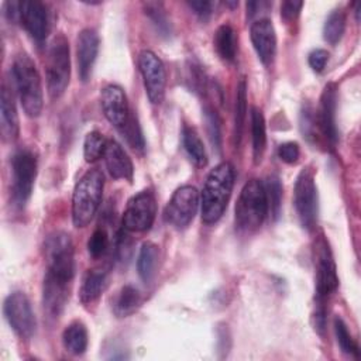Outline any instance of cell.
<instances>
[{
	"label": "cell",
	"mask_w": 361,
	"mask_h": 361,
	"mask_svg": "<svg viewBox=\"0 0 361 361\" xmlns=\"http://www.w3.org/2000/svg\"><path fill=\"white\" fill-rule=\"evenodd\" d=\"M234 186V168L230 162H220L207 175L202 196V221L214 224L223 216Z\"/></svg>",
	"instance_id": "1"
},
{
	"label": "cell",
	"mask_w": 361,
	"mask_h": 361,
	"mask_svg": "<svg viewBox=\"0 0 361 361\" xmlns=\"http://www.w3.org/2000/svg\"><path fill=\"white\" fill-rule=\"evenodd\" d=\"M11 72L24 113L31 118L38 117L44 106V93L41 76L34 61L24 52L18 54L14 58Z\"/></svg>",
	"instance_id": "2"
},
{
	"label": "cell",
	"mask_w": 361,
	"mask_h": 361,
	"mask_svg": "<svg viewBox=\"0 0 361 361\" xmlns=\"http://www.w3.org/2000/svg\"><path fill=\"white\" fill-rule=\"evenodd\" d=\"M104 176L99 169H89L75 185L72 195V221L75 227H86L96 214L103 196Z\"/></svg>",
	"instance_id": "3"
},
{
	"label": "cell",
	"mask_w": 361,
	"mask_h": 361,
	"mask_svg": "<svg viewBox=\"0 0 361 361\" xmlns=\"http://www.w3.org/2000/svg\"><path fill=\"white\" fill-rule=\"evenodd\" d=\"M267 213L268 204L264 183L258 179L248 180L241 189L235 204V228L245 234L254 233L261 227Z\"/></svg>",
	"instance_id": "4"
},
{
	"label": "cell",
	"mask_w": 361,
	"mask_h": 361,
	"mask_svg": "<svg viewBox=\"0 0 361 361\" xmlns=\"http://www.w3.org/2000/svg\"><path fill=\"white\" fill-rule=\"evenodd\" d=\"M47 272L45 276L72 285L75 275L73 244L69 234L63 231L52 233L44 244Z\"/></svg>",
	"instance_id": "5"
},
{
	"label": "cell",
	"mask_w": 361,
	"mask_h": 361,
	"mask_svg": "<svg viewBox=\"0 0 361 361\" xmlns=\"http://www.w3.org/2000/svg\"><path fill=\"white\" fill-rule=\"evenodd\" d=\"M45 75L49 96L52 99L61 97L66 90L71 78L69 44L62 34L56 35L48 47Z\"/></svg>",
	"instance_id": "6"
},
{
	"label": "cell",
	"mask_w": 361,
	"mask_h": 361,
	"mask_svg": "<svg viewBox=\"0 0 361 361\" xmlns=\"http://www.w3.org/2000/svg\"><path fill=\"white\" fill-rule=\"evenodd\" d=\"M37 158L31 149L20 148L13 155V200L20 207L24 206L31 196L34 182L37 178Z\"/></svg>",
	"instance_id": "7"
},
{
	"label": "cell",
	"mask_w": 361,
	"mask_h": 361,
	"mask_svg": "<svg viewBox=\"0 0 361 361\" xmlns=\"http://www.w3.org/2000/svg\"><path fill=\"white\" fill-rule=\"evenodd\" d=\"M317 202L314 173L310 168H305L299 172L293 189V204L299 221L305 228H312L316 224L319 210Z\"/></svg>",
	"instance_id": "8"
},
{
	"label": "cell",
	"mask_w": 361,
	"mask_h": 361,
	"mask_svg": "<svg viewBox=\"0 0 361 361\" xmlns=\"http://www.w3.org/2000/svg\"><path fill=\"white\" fill-rule=\"evenodd\" d=\"M313 258L316 271V302L324 303L327 296L336 290L338 285V276L330 245L323 235H319L314 241Z\"/></svg>",
	"instance_id": "9"
},
{
	"label": "cell",
	"mask_w": 361,
	"mask_h": 361,
	"mask_svg": "<svg viewBox=\"0 0 361 361\" xmlns=\"http://www.w3.org/2000/svg\"><path fill=\"white\" fill-rule=\"evenodd\" d=\"M200 204V196L195 186L178 188L164 210L165 221L175 228H185L195 217Z\"/></svg>",
	"instance_id": "10"
},
{
	"label": "cell",
	"mask_w": 361,
	"mask_h": 361,
	"mask_svg": "<svg viewBox=\"0 0 361 361\" xmlns=\"http://www.w3.org/2000/svg\"><path fill=\"white\" fill-rule=\"evenodd\" d=\"M3 312L10 327L20 338L28 340L32 337L37 320L31 307V302L24 292L17 290L10 293L4 300Z\"/></svg>",
	"instance_id": "11"
},
{
	"label": "cell",
	"mask_w": 361,
	"mask_h": 361,
	"mask_svg": "<svg viewBox=\"0 0 361 361\" xmlns=\"http://www.w3.org/2000/svg\"><path fill=\"white\" fill-rule=\"evenodd\" d=\"M157 216V200L149 189L134 195L126 206L123 214V227L127 231L141 233L148 230Z\"/></svg>",
	"instance_id": "12"
},
{
	"label": "cell",
	"mask_w": 361,
	"mask_h": 361,
	"mask_svg": "<svg viewBox=\"0 0 361 361\" xmlns=\"http://www.w3.org/2000/svg\"><path fill=\"white\" fill-rule=\"evenodd\" d=\"M138 68L149 102L161 104L165 97L166 85V71L162 61L152 51L144 49L138 55Z\"/></svg>",
	"instance_id": "13"
},
{
	"label": "cell",
	"mask_w": 361,
	"mask_h": 361,
	"mask_svg": "<svg viewBox=\"0 0 361 361\" xmlns=\"http://www.w3.org/2000/svg\"><path fill=\"white\" fill-rule=\"evenodd\" d=\"M18 21L35 42L45 41L49 32V16L44 3L38 0L18 1Z\"/></svg>",
	"instance_id": "14"
},
{
	"label": "cell",
	"mask_w": 361,
	"mask_h": 361,
	"mask_svg": "<svg viewBox=\"0 0 361 361\" xmlns=\"http://www.w3.org/2000/svg\"><path fill=\"white\" fill-rule=\"evenodd\" d=\"M100 103L107 121L121 131L133 116L124 90L117 85L104 86L102 90Z\"/></svg>",
	"instance_id": "15"
},
{
	"label": "cell",
	"mask_w": 361,
	"mask_h": 361,
	"mask_svg": "<svg viewBox=\"0 0 361 361\" xmlns=\"http://www.w3.org/2000/svg\"><path fill=\"white\" fill-rule=\"evenodd\" d=\"M250 37L259 61L264 65H269L276 52V34L274 24L268 18L254 21L250 28Z\"/></svg>",
	"instance_id": "16"
},
{
	"label": "cell",
	"mask_w": 361,
	"mask_h": 361,
	"mask_svg": "<svg viewBox=\"0 0 361 361\" xmlns=\"http://www.w3.org/2000/svg\"><path fill=\"white\" fill-rule=\"evenodd\" d=\"M99 51V35L92 28H83L76 39L78 73L82 82H87Z\"/></svg>",
	"instance_id": "17"
},
{
	"label": "cell",
	"mask_w": 361,
	"mask_h": 361,
	"mask_svg": "<svg viewBox=\"0 0 361 361\" xmlns=\"http://www.w3.org/2000/svg\"><path fill=\"white\" fill-rule=\"evenodd\" d=\"M336 106H337V87L334 83L326 85L319 109V127L330 144L337 142V126H336Z\"/></svg>",
	"instance_id": "18"
},
{
	"label": "cell",
	"mask_w": 361,
	"mask_h": 361,
	"mask_svg": "<svg viewBox=\"0 0 361 361\" xmlns=\"http://www.w3.org/2000/svg\"><path fill=\"white\" fill-rule=\"evenodd\" d=\"M104 162L107 166L109 173L114 179H126L131 180L133 173H134V166L127 155V152L123 149V147L114 141V140H107L106 148H104Z\"/></svg>",
	"instance_id": "19"
},
{
	"label": "cell",
	"mask_w": 361,
	"mask_h": 361,
	"mask_svg": "<svg viewBox=\"0 0 361 361\" xmlns=\"http://www.w3.org/2000/svg\"><path fill=\"white\" fill-rule=\"evenodd\" d=\"M0 126L3 138L7 141H14L20 133V121L14 103L11 90L3 85L0 96Z\"/></svg>",
	"instance_id": "20"
},
{
	"label": "cell",
	"mask_w": 361,
	"mask_h": 361,
	"mask_svg": "<svg viewBox=\"0 0 361 361\" xmlns=\"http://www.w3.org/2000/svg\"><path fill=\"white\" fill-rule=\"evenodd\" d=\"M159 262V248L152 241H145L138 252L137 258V271L140 278L148 283L157 274Z\"/></svg>",
	"instance_id": "21"
},
{
	"label": "cell",
	"mask_w": 361,
	"mask_h": 361,
	"mask_svg": "<svg viewBox=\"0 0 361 361\" xmlns=\"http://www.w3.org/2000/svg\"><path fill=\"white\" fill-rule=\"evenodd\" d=\"M107 275L102 269H89L83 279L79 289V299L83 305L93 303L104 290L106 288Z\"/></svg>",
	"instance_id": "22"
},
{
	"label": "cell",
	"mask_w": 361,
	"mask_h": 361,
	"mask_svg": "<svg viewBox=\"0 0 361 361\" xmlns=\"http://www.w3.org/2000/svg\"><path fill=\"white\" fill-rule=\"evenodd\" d=\"M216 52L223 61L231 62L237 55V35L230 24H221L213 37Z\"/></svg>",
	"instance_id": "23"
},
{
	"label": "cell",
	"mask_w": 361,
	"mask_h": 361,
	"mask_svg": "<svg viewBox=\"0 0 361 361\" xmlns=\"http://www.w3.org/2000/svg\"><path fill=\"white\" fill-rule=\"evenodd\" d=\"M62 343L68 353L80 355L87 348V330L83 323L73 322L62 333Z\"/></svg>",
	"instance_id": "24"
},
{
	"label": "cell",
	"mask_w": 361,
	"mask_h": 361,
	"mask_svg": "<svg viewBox=\"0 0 361 361\" xmlns=\"http://www.w3.org/2000/svg\"><path fill=\"white\" fill-rule=\"evenodd\" d=\"M182 144H183V148H185L188 157L196 166L202 168L207 164V154H206L203 141L200 140L199 134L196 133V130L193 127H189V126L183 127Z\"/></svg>",
	"instance_id": "25"
},
{
	"label": "cell",
	"mask_w": 361,
	"mask_h": 361,
	"mask_svg": "<svg viewBox=\"0 0 361 361\" xmlns=\"http://www.w3.org/2000/svg\"><path fill=\"white\" fill-rule=\"evenodd\" d=\"M251 135H252V155L254 162L259 164L267 145L265 118L258 107L251 109Z\"/></svg>",
	"instance_id": "26"
},
{
	"label": "cell",
	"mask_w": 361,
	"mask_h": 361,
	"mask_svg": "<svg viewBox=\"0 0 361 361\" xmlns=\"http://www.w3.org/2000/svg\"><path fill=\"white\" fill-rule=\"evenodd\" d=\"M141 305V295L133 285H126L120 289L114 300V313L118 317H127L133 314Z\"/></svg>",
	"instance_id": "27"
},
{
	"label": "cell",
	"mask_w": 361,
	"mask_h": 361,
	"mask_svg": "<svg viewBox=\"0 0 361 361\" xmlns=\"http://www.w3.org/2000/svg\"><path fill=\"white\" fill-rule=\"evenodd\" d=\"M245 116H247V85H245V80L241 79L237 86L235 110H234V142H235V145H240Z\"/></svg>",
	"instance_id": "28"
},
{
	"label": "cell",
	"mask_w": 361,
	"mask_h": 361,
	"mask_svg": "<svg viewBox=\"0 0 361 361\" xmlns=\"http://www.w3.org/2000/svg\"><path fill=\"white\" fill-rule=\"evenodd\" d=\"M344 30H345V14L343 13V10H333L329 17L326 18L324 21V25H323V37L324 39L334 45L337 44L343 34H344Z\"/></svg>",
	"instance_id": "29"
},
{
	"label": "cell",
	"mask_w": 361,
	"mask_h": 361,
	"mask_svg": "<svg viewBox=\"0 0 361 361\" xmlns=\"http://www.w3.org/2000/svg\"><path fill=\"white\" fill-rule=\"evenodd\" d=\"M264 188H265L268 212L271 213V217L276 220L281 214V207H282V183L278 176L272 175L267 179Z\"/></svg>",
	"instance_id": "30"
},
{
	"label": "cell",
	"mask_w": 361,
	"mask_h": 361,
	"mask_svg": "<svg viewBox=\"0 0 361 361\" xmlns=\"http://www.w3.org/2000/svg\"><path fill=\"white\" fill-rule=\"evenodd\" d=\"M106 142L107 141L103 138V135L99 131H90L86 135L85 144H83L85 159L87 162H94L100 157H103L104 148H106Z\"/></svg>",
	"instance_id": "31"
},
{
	"label": "cell",
	"mask_w": 361,
	"mask_h": 361,
	"mask_svg": "<svg viewBox=\"0 0 361 361\" xmlns=\"http://www.w3.org/2000/svg\"><path fill=\"white\" fill-rule=\"evenodd\" d=\"M334 331H336L337 343H338L341 351L348 355L358 357V345L355 344L354 338L351 337V334L347 329V324L343 322V319H340V317L334 319Z\"/></svg>",
	"instance_id": "32"
},
{
	"label": "cell",
	"mask_w": 361,
	"mask_h": 361,
	"mask_svg": "<svg viewBox=\"0 0 361 361\" xmlns=\"http://www.w3.org/2000/svg\"><path fill=\"white\" fill-rule=\"evenodd\" d=\"M144 11L162 34L171 32V23L166 18L165 8H164L162 3H154V1L144 3Z\"/></svg>",
	"instance_id": "33"
},
{
	"label": "cell",
	"mask_w": 361,
	"mask_h": 361,
	"mask_svg": "<svg viewBox=\"0 0 361 361\" xmlns=\"http://www.w3.org/2000/svg\"><path fill=\"white\" fill-rule=\"evenodd\" d=\"M123 134V137L126 138V141L130 144L131 148L137 149V151H142L144 149V137H142V133H141V128L138 126V121H137V116L133 113L130 121L127 123V126L120 131Z\"/></svg>",
	"instance_id": "34"
},
{
	"label": "cell",
	"mask_w": 361,
	"mask_h": 361,
	"mask_svg": "<svg viewBox=\"0 0 361 361\" xmlns=\"http://www.w3.org/2000/svg\"><path fill=\"white\" fill-rule=\"evenodd\" d=\"M109 244L110 240L107 231L104 228H96L87 241V251L93 258H99L107 251Z\"/></svg>",
	"instance_id": "35"
},
{
	"label": "cell",
	"mask_w": 361,
	"mask_h": 361,
	"mask_svg": "<svg viewBox=\"0 0 361 361\" xmlns=\"http://www.w3.org/2000/svg\"><path fill=\"white\" fill-rule=\"evenodd\" d=\"M204 121H206V127H207V134L209 138L212 141V144L216 148H220V141H221V135H220V124H219V116L217 113L213 110V107H204Z\"/></svg>",
	"instance_id": "36"
},
{
	"label": "cell",
	"mask_w": 361,
	"mask_h": 361,
	"mask_svg": "<svg viewBox=\"0 0 361 361\" xmlns=\"http://www.w3.org/2000/svg\"><path fill=\"white\" fill-rule=\"evenodd\" d=\"M133 254V240L126 231H120L116 240V257L121 262H127Z\"/></svg>",
	"instance_id": "37"
},
{
	"label": "cell",
	"mask_w": 361,
	"mask_h": 361,
	"mask_svg": "<svg viewBox=\"0 0 361 361\" xmlns=\"http://www.w3.org/2000/svg\"><path fill=\"white\" fill-rule=\"evenodd\" d=\"M299 154H300L299 145H298V142H293V141L283 142L278 148L279 158L286 164H295L299 158Z\"/></svg>",
	"instance_id": "38"
},
{
	"label": "cell",
	"mask_w": 361,
	"mask_h": 361,
	"mask_svg": "<svg viewBox=\"0 0 361 361\" xmlns=\"http://www.w3.org/2000/svg\"><path fill=\"white\" fill-rule=\"evenodd\" d=\"M309 65L314 72H322L329 61V52L326 49H314L309 54Z\"/></svg>",
	"instance_id": "39"
},
{
	"label": "cell",
	"mask_w": 361,
	"mask_h": 361,
	"mask_svg": "<svg viewBox=\"0 0 361 361\" xmlns=\"http://www.w3.org/2000/svg\"><path fill=\"white\" fill-rule=\"evenodd\" d=\"M188 6L193 10V13L200 18V20H207L212 13H213V3L206 1V0H199V1H188Z\"/></svg>",
	"instance_id": "40"
},
{
	"label": "cell",
	"mask_w": 361,
	"mask_h": 361,
	"mask_svg": "<svg viewBox=\"0 0 361 361\" xmlns=\"http://www.w3.org/2000/svg\"><path fill=\"white\" fill-rule=\"evenodd\" d=\"M302 7V1H283L281 6V14L285 20H293L295 17H298Z\"/></svg>",
	"instance_id": "41"
}]
</instances>
